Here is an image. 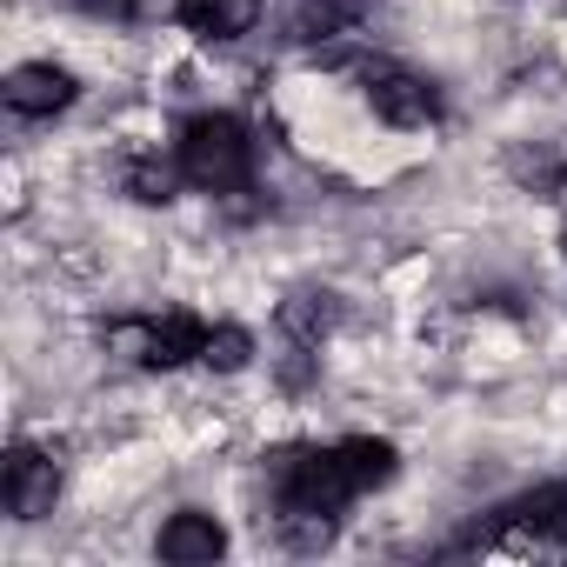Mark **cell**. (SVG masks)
<instances>
[{
    "label": "cell",
    "mask_w": 567,
    "mask_h": 567,
    "mask_svg": "<svg viewBox=\"0 0 567 567\" xmlns=\"http://www.w3.org/2000/svg\"><path fill=\"white\" fill-rule=\"evenodd\" d=\"M361 87H368V107H374L388 127H434V121H441L434 81H421V74H408V68L361 61Z\"/></svg>",
    "instance_id": "cell-2"
},
{
    "label": "cell",
    "mask_w": 567,
    "mask_h": 567,
    "mask_svg": "<svg viewBox=\"0 0 567 567\" xmlns=\"http://www.w3.org/2000/svg\"><path fill=\"white\" fill-rule=\"evenodd\" d=\"M501 514H507L514 527H527V534L567 547V487H540V494H527V501H514V507H501Z\"/></svg>",
    "instance_id": "cell-8"
},
{
    "label": "cell",
    "mask_w": 567,
    "mask_h": 567,
    "mask_svg": "<svg viewBox=\"0 0 567 567\" xmlns=\"http://www.w3.org/2000/svg\"><path fill=\"white\" fill-rule=\"evenodd\" d=\"M174 21L200 41H240L254 21H260V0H181Z\"/></svg>",
    "instance_id": "cell-7"
},
{
    "label": "cell",
    "mask_w": 567,
    "mask_h": 567,
    "mask_svg": "<svg viewBox=\"0 0 567 567\" xmlns=\"http://www.w3.org/2000/svg\"><path fill=\"white\" fill-rule=\"evenodd\" d=\"M334 447H341V461H348V474H354V487H361V494L394 481V447H388V441L354 434V441H334Z\"/></svg>",
    "instance_id": "cell-9"
},
{
    "label": "cell",
    "mask_w": 567,
    "mask_h": 567,
    "mask_svg": "<svg viewBox=\"0 0 567 567\" xmlns=\"http://www.w3.org/2000/svg\"><path fill=\"white\" fill-rule=\"evenodd\" d=\"M127 194H134V200H147V207L174 200V167H167V161H154V154H134V161H127Z\"/></svg>",
    "instance_id": "cell-10"
},
{
    "label": "cell",
    "mask_w": 567,
    "mask_h": 567,
    "mask_svg": "<svg viewBox=\"0 0 567 567\" xmlns=\"http://www.w3.org/2000/svg\"><path fill=\"white\" fill-rule=\"evenodd\" d=\"M8 107L21 114V121H48V114H61L68 101H74V74H61V68H48V61H28V68H14L8 74Z\"/></svg>",
    "instance_id": "cell-5"
},
{
    "label": "cell",
    "mask_w": 567,
    "mask_h": 567,
    "mask_svg": "<svg viewBox=\"0 0 567 567\" xmlns=\"http://www.w3.org/2000/svg\"><path fill=\"white\" fill-rule=\"evenodd\" d=\"M114 341L134 348L141 368H181V361H200L207 328H200L194 315H161V321H121Z\"/></svg>",
    "instance_id": "cell-3"
},
{
    "label": "cell",
    "mask_w": 567,
    "mask_h": 567,
    "mask_svg": "<svg viewBox=\"0 0 567 567\" xmlns=\"http://www.w3.org/2000/svg\"><path fill=\"white\" fill-rule=\"evenodd\" d=\"M200 361H207V368H220V374H234V368H247V361H254V334H247V328H207Z\"/></svg>",
    "instance_id": "cell-11"
},
{
    "label": "cell",
    "mask_w": 567,
    "mask_h": 567,
    "mask_svg": "<svg viewBox=\"0 0 567 567\" xmlns=\"http://www.w3.org/2000/svg\"><path fill=\"white\" fill-rule=\"evenodd\" d=\"M94 14H141V0H87Z\"/></svg>",
    "instance_id": "cell-12"
},
{
    "label": "cell",
    "mask_w": 567,
    "mask_h": 567,
    "mask_svg": "<svg viewBox=\"0 0 567 567\" xmlns=\"http://www.w3.org/2000/svg\"><path fill=\"white\" fill-rule=\"evenodd\" d=\"M560 254H567V234H560Z\"/></svg>",
    "instance_id": "cell-13"
},
{
    "label": "cell",
    "mask_w": 567,
    "mask_h": 567,
    "mask_svg": "<svg viewBox=\"0 0 567 567\" xmlns=\"http://www.w3.org/2000/svg\"><path fill=\"white\" fill-rule=\"evenodd\" d=\"M227 554V534H220V520L214 514H174L167 527H161V560H174V567H207V560H220Z\"/></svg>",
    "instance_id": "cell-6"
},
{
    "label": "cell",
    "mask_w": 567,
    "mask_h": 567,
    "mask_svg": "<svg viewBox=\"0 0 567 567\" xmlns=\"http://www.w3.org/2000/svg\"><path fill=\"white\" fill-rule=\"evenodd\" d=\"M181 174L207 194H234L254 174V141L234 114H194L181 127Z\"/></svg>",
    "instance_id": "cell-1"
},
{
    "label": "cell",
    "mask_w": 567,
    "mask_h": 567,
    "mask_svg": "<svg viewBox=\"0 0 567 567\" xmlns=\"http://www.w3.org/2000/svg\"><path fill=\"white\" fill-rule=\"evenodd\" d=\"M54 494H61V467L41 447H14L8 454V514L41 520V514H54Z\"/></svg>",
    "instance_id": "cell-4"
}]
</instances>
